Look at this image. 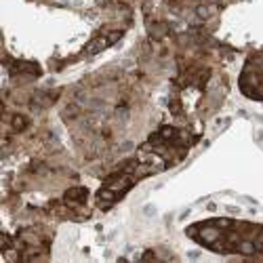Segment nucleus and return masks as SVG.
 Wrapping results in <instances>:
<instances>
[{
    "label": "nucleus",
    "mask_w": 263,
    "mask_h": 263,
    "mask_svg": "<svg viewBox=\"0 0 263 263\" xmlns=\"http://www.w3.org/2000/svg\"><path fill=\"white\" fill-rule=\"evenodd\" d=\"M84 198H86V190H82V187L68 191V200H70V202H72V200H76V202H82Z\"/></svg>",
    "instance_id": "f257e3e1"
}]
</instances>
